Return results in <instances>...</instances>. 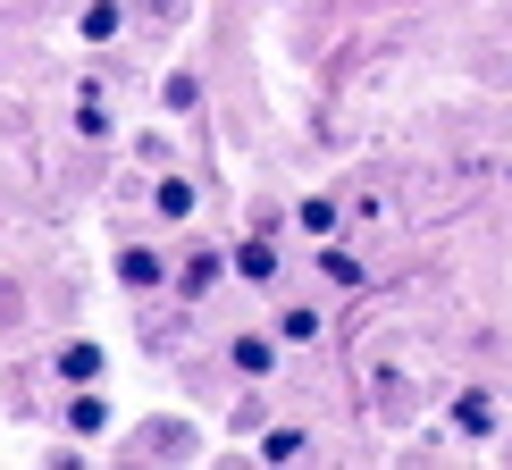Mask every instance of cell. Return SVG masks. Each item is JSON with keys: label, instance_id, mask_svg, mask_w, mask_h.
Returning <instances> with one entry per match:
<instances>
[{"label": "cell", "instance_id": "1", "mask_svg": "<svg viewBox=\"0 0 512 470\" xmlns=\"http://www.w3.org/2000/svg\"><path fill=\"white\" fill-rule=\"evenodd\" d=\"M227 269H236V252H219V244H194V252H185V269H177V286H168V294H177V303H202V294L219 286Z\"/></svg>", "mask_w": 512, "mask_h": 470}, {"label": "cell", "instance_id": "2", "mask_svg": "<svg viewBox=\"0 0 512 470\" xmlns=\"http://www.w3.org/2000/svg\"><path fill=\"white\" fill-rule=\"evenodd\" d=\"M118 286H126V294H160V286H177V277H168L160 244H126V252H118Z\"/></svg>", "mask_w": 512, "mask_h": 470}, {"label": "cell", "instance_id": "3", "mask_svg": "<svg viewBox=\"0 0 512 470\" xmlns=\"http://www.w3.org/2000/svg\"><path fill=\"white\" fill-rule=\"evenodd\" d=\"M51 370L68 378V387H101V370H110V353H101L93 336H68V345L51 353Z\"/></svg>", "mask_w": 512, "mask_h": 470}, {"label": "cell", "instance_id": "4", "mask_svg": "<svg viewBox=\"0 0 512 470\" xmlns=\"http://www.w3.org/2000/svg\"><path fill=\"white\" fill-rule=\"evenodd\" d=\"M496 395H487V387H462L454 395V437H496Z\"/></svg>", "mask_w": 512, "mask_h": 470}, {"label": "cell", "instance_id": "5", "mask_svg": "<svg viewBox=\"0 0 512 470\" xmlns=\"http://www.w3.org/2000/svg\"><path fill=\"white\" fill-rule=\"evenodd\" d=\"M59 429H76V437H101V429H110V403H101V387H76L68 412H59Z\"/></svg>", "mask_w": 512, "mask_h": 470}, {"label": "cell", "instance_id": "6", "mask_svg": "<svg viewBox=\"0 0 512 470\" xmlns=\"http://www.w3.org/2000/svg\"><path fill=\"white\" fill-rule=\"evenodd\" d=\"M319 277H328V286H336V294H361V286H370V269H361V261H353V252H345V244H336V235H328V244H319Z\"/></svg>", "mask_w": 512, "mask_h": 470}, {"label": "cell", "instance_id": "7", "mask_svg": "<svg viewBox=\"0 0 512 470\" xmlns=\"http://www.w3.org/2000/svg\"><path fill=\"white\" fill-rule=\"evenodd\" d=\"M76 34L101 51V42H118V34H126V9H118V0H84V9H76Z\"/></svg>", "mask_w": 512, "mask_h": 470}, {"label": "cell", "instance_id": "8", "mask_svg": "<svg viewBox=\"0 0 512 470\" xmlns=\"http://www.w3.org/2000/svg\"><path fill=\"white\" fill-rule=\"evenodd\" d=\"M336 227H345V210H336L328 194H303V202H294V235H311V244H328Z\"/></svg>", "mask_w": 512, "mask_h": 470}, {"label": "cell", "instance_id": "9", "mask_svg": "<svg viewBox=\"0 0 512 470\" xmlns=\"http://www.w3.org/2000/svg\"><path fill=\"white\" fill-rule=\"evenodd\" d=\"M236 277H252V286H277V235H244V244H236Z\"/></svg>", "mask_w": 512, "mask_h": 470}, {"label": "cell", "instance_id": "10", "mask_svg": "<svg viewBox=\"0 0 512 470\" xmlns=\"http://www.w3.org/2000/svg\"><path fill=\"white\" fill-rule=\"evenodd\" d=\"M227 361H236V378H269L277 370V336H236Z\"/></svg>", "mask_w": 512, "mask_h": 470}, {"label": "cell", "instance_id": "11", "mask_svg": "<svg viewBox=\"0 0 512 470\" xmlns=\"http://www.w3.org/2000/svg\"><path fill=\"white\" fill-rule=\"evenodd\" d=\"M277 345H319V303H277Z\"/></svg>", "mask_w": 512, "mask_h": 470}, {"label": "cell", "instance_id": "12", "mask_svg": "<svg viewBox=\"0 0 512 470\" xmlns=\"http://www.w3.org/2000/svg\"><path fill=\"white\" fill-rule=\"evenodd\" d=\"M152 210H160L168 227H185V219H194V185H185V177H160V185H152Z\"/></svg>", "mask_w": 512, "mask_h": 470}, {"label": "cell", "instance_id": "13", "mask_svg": "<svg viewBox=\"0 0 512 470\" xmlns=\"http://www.w3.org/2000/svg\"><path fill=\"white\" fill-rule=\"evenodd\" d=\"M303 454H311L303 429H269V437H261V462H303Z\"/></svg>", "mask_w": 512, "mask_h": 470}, {"label": "cell", "instance_id": "14", "mask_svg": "<svg viewBox=\"0 0 512 470\" xmlns=\"http://www.w3.org/2000/svg\"><path fill=\"white\" fill-rule=\"evenodd\" d=\"M160 101H168V110L185 118V110H194V101H202V84H194V76H168V93H160Z\"/></svg>", "mask_w": 512, "mask_h": 470}]
</instances>
